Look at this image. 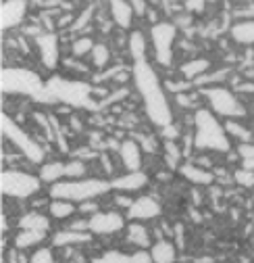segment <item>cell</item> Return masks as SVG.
<instances>
[{
  "label": "cell",
  "mask_w": 254,
  "mask_h": 263,
  "mask_svg": "<svg viewBox=\"0 0 254 263\" xmlns=\"http://www.w3.org/2000/svg\"><path fill=\"white\" fill-rule=\"evenodd\" d=\"M234 180L244 186V188H252L254 186V172L252 170H246V167H240L236 174H234Z\"/></svg>",
  "instance_id": "obj_34"
},
{
  "label": "cell",
  "mask_w": 254,
  "mask_h": 263,
  "mask_svg": "<svg viewBox=\"0 0 254 263\" xmlns=\"http://www.w3.org/2000/svg\"><path fill=\"white\" fill-rule=\"evenodd\" d=\"M19 228L21 230H40V232H48L50 219L40 211H29V213L19 217Z\"/></svg>",
  "instance_id": "obj_20"
},
{
  "label": "cell",
  "mask_w": 254,
  "mask_h": 263,
  "mask_svg": "<svg viewBox=\"0 0 254 263\" xmlns=\"http://www.w3.org/2000/svg\"><path fill=\"white\" fill-rule=\"evenodd\" d=\"M150 253H152L154 263H175V259H177L175 245L169 242V240H163V238H161V240H156V242L152 245Z\"/></svg>",
  "instance_id": "obj_19"
},
{
  "label": "cell",
  "mask_w": 254,
  "mask_h": 263,
  "mask_svg": "<svg viewBox=\"0 0 254 263\" xmlns=\"http://www.w3.org/2000/svg\"><path fill=\"white\" fill-rule=\"evenodd\" d=\"M79 211L81 213H90V215H94L98 211V205L94 203V201H83V203H79Z\"/></svg>",
  "instance_id": "obj_41"
},
{
  "label": "cell",
  "mask_w": 254,
  "mask_h": 263,
  "mask_svg": "<svg viewBox=\"0 0 254 263\" xmlns=\"http://www.w3.org/2000/svg\"><path fill=\"white\" fill-rule=\"evenodd\" d=\"M187 98H189L187 94H183V92H179V94H177V103H179L181 107H192L194 103H192V101H187Z\"/></svg>",
  "instance_id": "obj_45"
},
{
  "label": "cell",
  "mask_w": 254,
  "mask_h": 263,
  "mask_svg": "<svg viewBox=\"0 0 254 263\" xmlns=\"http://www.w3.org/2000/svg\"><path fill=\"white\" fill-rule=\"evenodd\" d=\"M73 21H75V19H73V15H67V17L58 19V27H65V25H69V23L73 25Z\"/></svg>",
  "instance_id": "obj_48"
},
{
  "label": "cell",
  "mask_w": 254,
  "mask_h": 263,
  "mask_svg": "<svg viewBox=\"0 0 254 263\" xmlns=\"http://www.w3.org/2000/svg\"><path fill=\"white\" fill-rule=\"evenodd\" d=\"M206 3H215V0H185V7H187V11H196V13H200V11L204 9Z\"/></svg>",
  "instance_id": "obj_39"
},
{
  "label": "cell",
  "mask_w": 254,
  "mask_h": 263,
  "mask_svg": "<svg viewBox=\"0 0 254 263\" xmlns=\"http://www.w3.org/2000/svg\"><path fill=\"white\" fill-rule=\"evenodd\" d=\"M238 153H240V157H242V159L254 157V144H252V142H242V144H240V148H238Z\"/></svg>",
  "instance_id": "obj_40"
},
{
  "label": "cell",
  "mask_w": 254,
  "mask_h": 263,
  "mask_svg": "<svg viewBox=\"0 0 254 263\" xmlns=\"http://www.w3.org/2000/svg\"><path fill=\"white\" fill-rule=\"evenodd\" d=\"M27 13V0H5L0 7V27L5 31L17 27Z\"/></svg>",
  "instance_id": "obj_11"
},
{
  "label": "cell",
  "mask_w": 254,
  "mask_h": 263,
  "mask_svg": "<svg viewBox=\"0 0 254 263\" xmlns=\"http://www.w3.org/2000/svg\"><path fill=\"white\" fill-rule=\"evenodd\" d=\"M0 88L5 94H29L38 96L46 86L36 71L19 69V67H5L0 71Z\"/></svg>",
  "instance_id": "obj_5"
},
{
  "label": "cell",
  "mask_w": 254,
  "mask_h": 263,
  "mask_svg": "<svg viewBox=\"0 0 254 263\" xmlns=\"http://www.w3.org/2000/svg\"><path fill=\"white\" fill-rule=\"evenodd\" d=\"M115 203H117L119 207H127V209L134 205V201H132V199H127L125 194H117V196H115Z\"/></svg>",
  "instance_id": "obj_43"
},
{
  "label": "cell",
  "mask_w": 254,
  "mask_h": 263,
  "mask_svg": "<svg viewBox=\"0 0 254 263\" xmlns=\"http://www.w3.org/2000/svg\"><path fill=\"white\" fill-rule=\"evenodd\" d=\"M194 146L200 151H219V153H227L231 148L229 136L225 127L219 123L217 115L210 113L208 109H198L194 113Z\"/></svg>",
  "instance_id": "obj_2"
},
{
  "label": "cell",
  "mask_w": 254,
  "mask_h": 263,
  "mask_svg": "<svg viewBox=\"0 0 254 263\" xmlns=\"http://www.w3.org/2000/svg\"><path fill=\"white\" fill-rule=\"evenodd\" d=\"M109 9H111V17L113 21L121 27V29H130L134 23V9L130 5V0H109Z\"/></svg>",
  "instance_id": "obj_15"
},
{
  "label": "cell",
  "mask_w": 254,
  "mask_h": 263,
  "mask_svg": "<svg viewBox=\"0 0 254 263\" xmlns=\"http://www.w3.org/2000/svg\"><path fill=\"white\" fill-rule=\"evenodd\" d=\"M134 82H136V88L144 101V109H146L148 119L158 127L171 125L173 113H171V105L167 101L165 88L161 86V80H158L156 71L146 61L134 63Z\"/></svg>",
  "instance_id": "obj_1"
},
{
  "label": "cell",
  "mask_w": 254,
  "mask_h": 263,
  "mask_svg": "<svg viewBox=\"0 0 254 263\" xmlns=\"http://www.w3.org/2000/svg\"><path fill=\"white\" fill-rule=\"evenodd\" d=\"M208 67H210V63H208L206 59H194V61H187L185 65H181V69H179V71L183 73L185 80L194 82L196 78L204 76V73L208 71Z\"/></svg>",
  "instance_id": "obj_24"
},
{
  "label": "cell",
  "mask_w": 254,
  "mask_h": 263,
  "mask_svg": "<svg viewBox=\"0 0 254 263\" xmlns=\"http://www.w3.org/2000/svg\"><path fill=\"white\" fill-rule=\"evenodd\" d=\"M125 94H127V90H119L117 94H113V96H109V98H107V101H102V107H107V105H111V103H117L119 98H121V96H125Z\"/></svg>",
  "instance_id": "obj_44"
},
{
  "label": "cell",
  "mask_w": 254,
  "mask_h": 263,
  "mask_svg": "<svg viewBox=\"0 0 254 263\" xmlns=\"http://www.w3.org/2000/svg\"><path fill=\"white\" fill-rule=\"evenodd\" d=\"M231 38L238 44H254V19L240 21L231 27Z\"/></svg>",
  "instance_id": "obj_22"
},
{
  "label": "cell",
  "mask_w": 254,
  "mask_h": 263,
  "mask_svg": "<svg viewBox=\"0 0 254 263\" xmlns=\"http://www.w3.org/2000/svg\"><path fill=\"white\" fill-rule=\"evenodd\" d=\"M92 263H130V255L121 251H107L104 255L92 259Z\"/></svg>",
  "instance_id": "obj_31"
},
{
  "label": "cell",
  "mask_w": 254,
  "mask_h": 263,
  "mask_svg": "<svg viewBox=\"0 0 254 263\" xmlns=\"http://www.w3.org/2000/svg\"><path fill=\"white\" fill-rule=\"evenodd\" d=\"M75 213V203L71 201H62V199H54L50 203V215L54 219H67Z\"/></svg>",
  "instance_id": "obj_27"
},
{
  "label": "cell",
  "mask_w": 254,
  "mask_h": 263,
  "mask_svg": "<svg viewBox=\"0 0 254 263\" xmlns=\"http://www.w3.org/2000/svg\"><path fill=\"white\" fill-rule=\"evenodd\" d=\"M31 3H36V5H40V3H44V0H31Z\"/></svg>",
  "instance_id": "obj_49"
},
{
  "label": "cell",
  "mask_w": 254,
  "mask_h": 263,
  "mask_svg": "<svg viewBox=\"0 0 254 263\" xmlns=\"http://www.w3.org/2000/svg\"><path fill=\"white\" fill-rule=\"evenodd\" d=\"M17 251H19V249H11V251L7 253V263H21V259H19Z\"/></svg>",
  "instance_id": "obj_46"
},
{
  "label": "cell",
  "mask_w": 254,
  "mask_h": 263,
  "mask_svg": "<svg viewBox=\"0 0 254 263\" xmlns=\"http://www.w3.org/2000/svg\"><path fill=\"white\" fill-rule=\"evenodd\" d=\"M42 186L40 176H31L27 172H17V170H5L0 174V190L5 196L11 199H29L34 196Z\"/></svg>",
  "instance_id": "obj_7"
},
{
  "label": "cell",
  "mask_w": 254,
  "mask_h": 263,
  "mask_svg": "<svg viewBox=\"0 0 254 263\" xmlns=\"http://www.w3.org/2000/svg\"><path fill=\"white\" fill-rule=\"evenodd\" d=\"M125 228V217L117 211H96L88 217V230L92 234H117Z\"/></svg>",
  "instance_id": "obj_10"
},
{
  "label": "cell",
  "mask_w": 254,
  "mask_h": 263,
  "mask_svg": "<svg viewBox=\"0 0 254 263\" xmlns=\"http://www.w3.org/2000/svg\"><path fill=\"white\" fill-rule=\"evenodd\" d=\"M44 238H46V232H40V230H21V232L15 236V247L19 251L31 249V247L40 245Z\"/></svg>",
  "instance_id": "obj_23"
},
{
  "label": "cell",
  "mask_w": 254,
  "mask_h": 263,
  "mask_svg": "<svg viewBox=\"0 0 254 263\" xmlns=\"http://www.w3.org/2000/svg\"><path fill=\"white\" fill-rule=\"evenodd\" d=\"M146 184H148V176L144 172H127L125 176L111 180V188L121 190V192H134V190L144 188Z\"/></svg>",
  "instance_id": "obj_16"
},
{
  "label": "cell",
  "mask_w": 254,
  "mask_h": 263,
  "mask_svg": "<svg viewBox=\"0 0 254 263\" xmlns=\"http://www.w3.org/2000/svg\"><path fill=\"white\" fill-rule=\"evenodd\" d=\"M165 148H167V161L171 163V167H177L175 163L181 159V153H179V148L175 146V142H173V140H167V142H165Z\"/></svg>",
  "instance_id": "obj_36"
},
{
  "label": "cell",
  "mask_w": 254,
  "mask_h": 263,
  "mask_svg": "<svg viewBox=\"0 0 254 263\" xmlns=\"http://www.w3.org/2000/svg\"><path fill=\"white\" fill-rule=\"evenodd\" d=\"M0 129H3L5 138H9L15 144V148H19L31 163H44V148L23 127H19L17 121L11 119V115L7 113L0 115Z\"/></svg>",
  "instance_id": "obj_6"
},
{
  "label": "cell",
  "mask_w": 254,
  "mask_h": 263,
  "mask_svg": "<svg viewBox=\"0 0 254 263\" xmlns=\"http://www.w3.org/2000/svg\"><path fill=\"white\" fill-rule=\"evenodd\" d=\"M130 263H154V259L148 251H136L134 255H130Z\"/></svg>",
  "instance_id": "obj_38"
},
{
  "label": "cell",
  "mask_w": 254,
  "mask_h": 263,
  "mask_svg": "<svg viewBox=\"0 0 254 263\" xmlns=\"http://www.w3.org/2000/svg\"><path fill=\"white\" fill-rule=\"evenodd\" d=\"M94 46H96V44H94V40L88 38V36H83V38H77V40L71 44V52H73V57H83V54L92 52Z\"/></svg>",
  "instance_id": "obj_32"
},
{
  "label": "cell",
  "mask_w": 254,
  "mask_h": 263,
  "mask_svg": "<svg viewBox=\"0 0 254 263\" xmlns=\"http://www.w3.org/2000/svg\"><path fill=\"white\" fill-rule=\"evenodd\" d=\"M92 240V232H77V230H62L52 236L54 247H71V245H86Z\"/></svg>",
  "instance_id": "obj_17"
},
{
  "label": "cell",
  "mask_w": 254,
  "mask_h": 263,
  "mask_svg": "<svg viewBox=\"0 0 254 263\" xmlns=\"http://www.w3.org/2000/svg\"><path fill=\"white\" fill-rule=\"evenodd\" d=\"M92 13H94V11H92V7H88V9H86V11H83V13H81V15H79L75 21H73L71 29H73V31H79V29H83V27L90 23V19H92Z\"/></svg>",
  "instance_id": "obj_37"
},
{
  "label": "cell",
  "mask_w": 254,
  "mask_h": 263,
  "mask_svg": "<svg viewBox=\"0 0 254 263\" xmlns=\"http://www.w3.org/2000/svg\"><path fill=\"white\" fill-rule=\"evenodd\" d=\"M92 92L94 90L83 82L62 80V78L54 76V78H50V82L38 96H48V103L60 101V103H67L73 107H94L92 98H90Z\"/></svg>",
  "instance_id": "obj_4"
},
{
  "label": "cell",
  "mask_w": 254,
  "mask_h": 263,
  "mask_svg": "<svg viewBox=\"0 0 254 263\" xmlns=\"http://www.w3.org/2000/svg\"><path fill=\"white\" fill-rule=\"evenodd\" d=\"M130 54L132 59L138 61H146V38L142 31H132L130 36Z\"/></svg>",
  "instance_id": "obj_26"
},
{
  "label": "cell",
  "mask_w": 254,
  "mask_h": 263,
  "mask_svg": "<svg viewBox=\"0 0 254 263\" xmlns=\"http://www.w3.org/2000/svg\"><path fill=\"white\" fill-rule=\"evenodd\" d=\"M229 71H217V73H210V76H200L192 82V86H198V88H208V84H215L219 80H225Z\"/></svg>",
  "instance_id": "obj_33"
},
{
  "label": "cell",
  "mask_w": 254,
  "mask_h": 263,
  "mask_svg": "<svg viewBox=\"0 0 254 263\" xmlns=\"http://www.w3.org/2000/svg\"><path fill=\"white\" fill-rule=\"evenodd\" d=\"M177 38V27L169 21H161L154 23L150 29V40H152V48H154V57L156 61L169 67L173 63V42Z\"/></svg>",
  "instance_id": "obj_9"
},
{
  "label": "cell",
  "mask_w": 254,
  "mask_h": 263,
  "mask_svg": "<svg viewBox=\"0 0 254 263\" xmlns=\"http://www.w3.org/2000/svg\"><path fill=\"white\" fill-rule=\"evenodd\" d=\"M127 242H132L140 249H148L150 247V232L142 223H132V226H127Z\"/></svg>",
  "instance_id": "obj_25"
},
{
  "label": "cell",
  "mask_w": 254,
  "mask_h": 263,
  "mask_svg": "<svg viewBox=\"0 0 254 263\" xmlns=\"http://www.w3.org/2000/svg\"><path fill=\"white\" fill-rule=\"evenodd\" d=\"M109 190H111V182H107V180L79 178V180H65V182L52 184L50 196L52 199L71 201V203H83V201H94L96 196H100Z\"/></svg>",
  "instance_id": "obj_3"
},
{
  "label": "cell",
  "mask_w": 254,
  "mask_h": 263,
  "mask_svg": "<svg viewBox=\"0 0 254 263\" xmlns=\"http://www.w3.org/2000/svg\"><path fill=\"white\" fill-rule=\"evenodd\" d=\"M179 174H181L187 182H192V184H196V186H206V184L215 182V176H213L210 172L196 167L194 163H185V165H181V167H179Z\"/></svg>",
  "instance_id": "obj_18"
},
{
  "label": "cell",
  "mask_w": 254,
  "mask_h": 263,
  "mask_svg": "<svg viewBox=\"0 0 254 263\" xmlns=\"http://www.w3.org/2000/svg\"><path fill=\"white\" fill-rule=\"evenodd\" d=\"M119 155H121V163L127 172H140L142 165V148L134 138H127L121 142L119 146Z\"/></svg>",
  "instance_id": "obj_14"
},
{
  "label": "cell",
  "mask_w": 254,
  "mask_h": 263,
  "mask_svg": "<svg viewBox=\"0 0 254 263\" xmlns=\"http://www.w3.org/2000/svg\"><path fill=\"white\" fill-rule=\"evenodd\" d=\"M29 263H54V255L50 249H38L34 255H31Z\"/></svg>",
  "instance_id": "obj_35"
},
{
  "label": "cell",
  "mask_w": 254,
  "mask_h": 263,
  "mask_svg": "<svg viewBox=\"0 0 254 263\" xmlns=\"http://www.w3.org/2000/svg\"><path fill=\"white\" fill-rule=\"evenodd\" d=\"M165 132H163V134L169 138V140H173V138H177V132H175V127L173 125H167V127H163Z\"/></svg>",
  "instance_id": "obj_47"
},
{
  "label": "cell",
  "mask_w": 254,
  "mask_h": 263,
  "mask_svg": "<svg viewBox=\"0 0 254 263\" xmlns=\"http://www.w3.org/2000/svg\"><path fill=\"white\" fill-rule=\"evenodd\" d=\"M223 127L227 132V136H234V138H238L242 142H250L252 140V132L248 127H244L242 123H238L236 119H225Z\"/></svg>",
  "instance_id": "obj_28"
},
{
  "label": "cell",
  "mask_w": 254,
  "mask_h": 263,
  "mask_svg": "<svg viewBox=\"0 0 254 263\" xmlns=\"http://www.w3.org/2000/svg\"><path fill=\"white\" fill-rule=\"evenodd\" d=\"M156 215H161V205H158L152 196H140L134 201V205L127 209V217L134 221H148L154 219Z\"/></svg>",
  "instance_id": "obj_13"
},
{
  "label": "cell",
  "mask_w": 254,
  "mask_h": 263,
  "mask_svg": "<svg viewBox=\"0 0 254 263\" xmlns=\"http://www.w3.org/2000/svg\"><path fill=\"white\" fill-rule=\"evenodd\" d=\"M60 178H65V163L62 161H48L40 167V180L46 184H56Z\"/></svg>",
  "instance_id": "obj_21"
},
{
  "label": "cell",
  "mask_w": 254,
  "mask_h": 263,
  "mask_svg": "<svg viewBox=\"0 0 254 263\" xmlns=\"http://www.w3.org/2000/svg\"><path fill=\"white\" fill-rule=\"evenodd\" d=\"M130 5H132L136 15L144 17V13H146V0H130Z\"/></svg>",
  "instance_id": "obj_42"
},
{
  "label": "cell",
  "mask_w": 254,
  "mask_h": 263,
  "mask_svg": "<svg viewBox=\"0 0 254 263\" xmlns=\"http://www.w3.org/2000/svg\"><path fill=\"white\" fill-rule=\"evenodd\" d=\"M86 163L81 159H73V161H67L65 163V178L67 180H79L86 176Z\"/></svg>",
  "instance_id": "obj_30"
},
{
  "label": "cell",
  "mask_w": 254,
  "mask_h": 263,
  "mask_svg": "<svg viewBox=\"0 0 254 263\" xmlns=\"http://www.w3.org/2000/svg\"><path fill=\"white\" fill-rule=\"evenodd\" d=\"M36 44H38V52H40L44 67L54 69L58 65V38H56V34H52V31L40 34V36H36Z\"/></svg>",
  "instance_id": "obj_12"
},
{
  "label": "cell",
  "mask_w": 254,
  "mask_h": 263,
  "mask_svg": "<svg viewBox=\"0 0 254 263\" xmlns=\"http://www.w3.org/2000/svg\"><path fill=\"white\" fill-rule=\"evenodd\" d=\"M202 94L206 96V101L215 115H221L225 119H242L246 115V107L238 101V96L223 86L202 88Z\"/></svg>",
  "instance_id": "obj_8"
},
{
  "label": "cell",
  "mask_w": 254,
  "mask_h": 263,
  "mask_svg": "<svg viewBox=\"0 0 254 263\" xmlns=\"http://www.w3.org/2000/svg\"><path fill=\"white\" fill-rule=\"evenodd\" d=\"M88 3H92V0H88Z\"/></svg>",
  "instance_id": "obj_50"
},
{
  "label": "cell",
  "mask_w": 254,
  "mask_h": 263,
  "mask_svg": "<svg viewBox=\"0 0 254 263\" xmlns=\"http://www.w3.org/2000/svg\"><path fill=\"white\" fill-rule=\"evenodd\" d=\"M109 61H111V50H109L107 44H96L94 46V50H92V65L94 67L104 69Z\"/></svg>",
  "instance_id": "obj_29"
}]
</instances>
